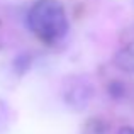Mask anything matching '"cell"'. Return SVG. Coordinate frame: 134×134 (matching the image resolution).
Wrapping results in <instances>:
<instances>
[{"instance_id":"cell-5","label":"cell","mask_w":134,"mask_h":134,"mask_svg":"<svg viewBox=\"0 0 134 134\" xmlns=\"http://www.w3.org/2000/svg\"><path fill=\"white\" fill-rule=\"evenodd\" d=\"M14 66H15L19 71H26L31 66V58H27V54H20L19 58L14 61Z\"/></svg>"},{"instance_id":"cell-7","label":"cell","mask_w":134,"mask_h":134,"mask_svg":"<svg viewBox=\"0 0 134 134\" xmlns=\"http://www.w3.org/2000/svg\"><path fill=\"white\" fill-rule=\"evenodd\" d=\"M117 134H134V127H129V126H124L117 131Z\"/></svg>"},{"instance_id":"cell-2","label":"cell","mask_w":134,"mask_h":134,"mask_svg":"<svg viewBox=\"0 0 134 134\" xmlns=\"http://www.w3.org/2000/svg\"><path fill=\"white\" fill-rule=\"evenodd\" d=\"M93 97V85L87 76L73 75L63 83V98L75 110H83Z\"/></svg>"},{"instance_id":"cell-3","label":"cell","mask_w":134,"mask_h":134,"mask_svg":"<svg viewBox=\"0 0 134 134\" xmlns=\"http://www.w3.org/2000/svg\"><path fill=\"white\" fill-rule=\"evenodd\" d=\"M114 65L124 73H134V41L115 53Z\"/></svg>"},{"instance_id":"cell-1","label":"cell","mask_w":134,"mask_h":134,"mask_svg":"<svg viewBox=\"0 0 134 134\" xmlns=\"http://www.w3.org/2000/svg\"><path fill=\"white\" fill-rule=\"evenodd\" d=\"M27 26L41 41L53 44L68 32V17L58 0H37L27 12Z\"/></svg>"},{"instance_id":"cell-4","label":"cell","mask_w":134,"mask_h":134,"mask_svg":"<svg viewBox=\"0 0 134 134\" xmlns=\"http://www.w3.org/2000/svg\"><path fill=\"white\" fill-rule=\"evenodd\" d=\"M126 93V88L122 85V82H112L109 83V95L112 98H122Z\"/></svg>"},{"instance_id":"cell-6","label":"cell","mask_w":134,"mask_h":134,"mask_svg":"<svg viewBox=\"0 0 134 134\" xmlns=\"http://www.w3.org/2000/svg\"><path fill=\"white\" fill-rule=\"evenodd\" d=\"M7 121H9V107L3 100H0V129L5 127Z\"/></svg>"}]
</instances>
